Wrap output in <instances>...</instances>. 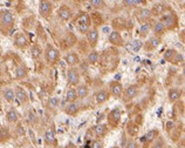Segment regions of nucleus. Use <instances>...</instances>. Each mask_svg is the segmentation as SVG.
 <instances>
[{"mask_svg":"<svg viewBox=\"0 0 185 148\" xmlns=\"http://www.w3.org/2000/svg\"><path fill=\"white\" fill-rule=\"evenodd\" d=\"M90 26V18L88 14H82L77 19V30L82 33H88Z\"/></svg>","mask_w":185,"mask_h":148,"instance_id":"obj_1","label":"nucleus"},{"mask_svg":"<svg viewBox=\"0 0 185 148\" xmlns=\"http://www.w3.org/2000/svg\"><path fill=\"white\" fill-rule=\"evenodd\" d=\"M53 10V5L49 1H46V0H42L39 4V13L41 14V17H48L52 13Z\"/></svg>","mask_w":185,"mask_h":148,"instance_id":"obj_2","label":"nucleus"},{"mask_svg":"<svg viewBox=\"0 0 185 148\" xmlns=\"http://www.w3.org/2000/svg\"><path fill=\"white\" fill-rule=\"evenodd\" d=\"M46 59L50 65H54L59 59V51L52 46H48L46 51Z\"/></svg>","mask_w":185,"mask_h":148,"instance_id":"obj_3","label":"nucleus"},{"mask_svg":"<svg viewBox=\"0 0 185 148\" xmlns=\"http://www.w3.org/2000/svg\"><path fill=\"white\" fill-rule=\"evenodd\" d=\"M67 80H68V84L75 86L78 84L80 81V74L77 72L76 68H69L68 72H67Z\"/></svg>","mask_w":185,"mask_h":148,"instance_id":"obj_4","label":"nucleus"},{"mask_svg":"<svg viewBox=\"0 0 185 148\" xmlns=\"http://www.w3.org/2000/svg\"><path fill=\"white\" fill-rule=\"evenodd\" d=\"M0 18H1V23L5 26H12L14 23V17L8 10H5L0 13Z\"/></svg>","mask_w":185,"mask_h":148,"instance_id":"obj_5","label":"nucleus"},{"mask_svg":"<svg viewBox=\"0 0 185 148\" xmlns=\"http://www.w3.org/2000/svg\"><path fill=\"white\" fill-rule=\"evenodd\" d=\"M87 39H88L89 44L92 47H95L97 41H99V32H97V30H95V28L89 30V32L87 33Z\"/></svg>","mask_w":185,"mask_h":148,"instance_id":"obj_6","label":"nucleus"},{"mask_svg":"<svg viewBox=\"0 0 185 148\" xmlns=\"http://www.w3.org/2000/svg\"><path fill=\"white\" fill-rule=\"evenodd\" d=\"M57 16H59V18L60 19H62L63 21H67V20H69L70 18H71V11L69 10V7H67V6H61L59 10H57Z\"/></svg>","mask_w":185,"mask_h":148,"instance_id":"obj_7","label":"nucleus"},{"mask_svg":"<svg viewBox=\"0 0 185 148\" xmlns=\"http://www.w3.org/2000/svg\"><path fill=\"white\" fill-rule=\"evenodd\" d=\"M160 23L165 26V28H172L174 25H176V18L173 14H166V16H163Z\"/></svg>","mask_w":185,"mask_h":148,"instance_id":"obj_8","label":"nucleus"},{"mask_svg":"<svg viewBox=\"0 0 185 148\" xmlns=\"http://www.w3.org/2000/svg\"><path fill=\"white\" fill-rule=\"evenodd\" d=\"M14 45L17 47H19V48H24V47H26L28 45V40L22 33H18L15 35V38H14Z\"/></svg>","mask_w":185,"mask_h":148,"instance_id":"obj_9","label":"nucleus"},{"mask_svg":"<svg viewBox=\"0 0 185 148\" xmlns=\"http://www.w3.org/2000/svg\"><path fill=\"white\" fill-rule=\"evenodd\" d=\"M109 99V93L106 90H101L95 94V101L97 104H103Z\"/></svg>","mask_w":185,"mask_h":148,"instance_id":"obj_10","label":"nucleus"},{"mask_svg":"<svg viewBox=\"0 0 185 148\" xmlns=\"http://www.w3.org/2000/svg\"><path fill=\"white\" fill-rule=\"evenodd\" d=\"M45 141L47 144H53L55 142V130L53 128H48L45 133Z\"/></svg>","mask_w":185,"mask_h":148,"instance_id":"obj_11","label":"nucleus"},{"mask_svg":"<svg viewBox=\"0 0 185 148\" xmlns=\"http://www.w3.org/2000/svg\"><path fill=\"white\" fill-rule=\"evenodd\" d=\"M109 41L114 45H122V37L117 31H113L109 35Z\"/></svg>","mask_w":185,"mask_h":148,"instance_id":"obj_12","label":"nucleus"},{"mask_svg":"<svg viewBox=\"0 0 185 148\" xmlns=\"http://www.w3.org/2000/svg\"><path fill=\"white\" fill-rule=\"evenodd\" d=\"M122 92H123V87H122L121 84L115 82V84L111 85V87H110V93H111V95H114L115 98H118V97H121Z\"/></svg>","mask_w":185,"mask_h":148,"instance_id":"obj_13","label":"nucleus"},{"mask_svg":"<svg viewBox=\"0 0 185 148\" xmlns=\"http://www.w3.org/2000/svg\"><path fill=\"white\" fill-rule=\"evenodd\" d=\"M150 17H151V11L148 10V8H142L141 11L137 12V19L139 21H142V23L145 21V20H148Z\"/></svg>","mask_w":185,"mask_h":148,"instance_id":"obj_14","label":"nucleus"},{"mask_svg":"<svg viewBox=\"0 0 185 148\" xmlns=\"http://www.w3.org/2000/svg\"><path fill=\"white\" fill-rule=\"evenodd\" d=\"M15 98H17V100L19 101V104H25V102H27V94H26V92H25L22 88H20V87L17 88Z\"/></svg>","mask_w":185,"mask_h":148,"instance_id":"obj_15","label":"nucleus"},{"mask_svg":"<svg viewBox=\"0 0 185 148\" xmlns=\"http://www.w3.org/2000/svg\"><path fill=\"white\" fill-rule=\"evenodd\" d=\"M66 62L69 65V66H74L78 62V56L76 53L74 52H69L67 55H66Z\"/></svg>","mask_w":185,"mask_h":148,"instance_id":"obj_16","label":"nucleus"},{"mask_svg":"<svg viewBox=\"0 0 185 148\" xmlns=\"http://www.w3.org/2000/svg\"><path fill=\"white\" fill-rule=\"evenodd\" d=\"M92 130H94L95 135H97V136H103V135L107 133L108 128H107V126H106V125L99 123V125H96V126L92 127Z\"/></svg>","mask_w":185,"mask_h":148,"instance_id":"obj_17","label":"nucleus"},{"mask_svg":"<svg viewBox=\"0 0 185 148\" xmlns=\"http://www.w3.org/2000/svg\"><path fill=\"white\" fill-rule=\"evenodd\" d=\"M180 95H181V92H180V90H178V88H172V90L169 91V100H170L171 102L177 101V100L180 98Z\"/></svg>","mask_w":185,"mask_h":148,"instance_id":"obj_18","label":"nucleus"},{"mask_svg":"<svg viewBox=\"0 0 185 148\" xmlns=\"http://www.w3.org/2000/svg\"><path fill=\"white\" fill-rule=\"evenodd\" d=\"M109 120L113 125H117L118 121L121 120V112L118 109H114L111 111V113L109 114Z\"/></svg>","mask_w":185,"mask_h":148,"instance_id":"obj_19","label":"nucleus"},{"mask_svg":"<svg viewBox=\"0 0 185 148\" xmlns=\"http://www.w3.org/2000/svg\"><path fill=\"white\" fill-rule=\"evenodd\" d=\"M26 75H27V68L25 66L21 65L19 67H17V69H15V78L17 79H24Z\"/></svg>","mask_w":185,"mask_h":148,"instance_id":"obj_20","label":"nucleus"},{"mask_svg":"<svg viewBox=\"0 0 185 148\" xmlns=\"http://www.w3.org/2000/svg\"><path fill=\"white\" fill-rule=\"evenodd\" d=\"M137 94H138V90H137L136 86H129V87L125 90V97H127L128 99H132V98H135Z\"/></svg>","mask_w":185,"mask_h":148,"instance_id":"obj_21","label":"nucleus"},{"mask_svg":"<svg viewBox=\"0 0 185 148\" xmlns=\"http://www.w3.org/2000/svg\"><path fill=\"white\" fill-rule=\"evenodd\" d=\"M76 98H77L76 90L70 88V90H68V91H67V94H66V100H67L69 104H70V102H75Z\"/></svg>","mask_w":185,"mask_h":148,"instance_id":"obj_22","label":"nucleus"},{"mask_svg":"<svg viewBox=\"0 0 185 148\" xmlns=\"http://www.w3.org/2000/svg\"><path fill=\"white\" fill-rule=\"evenodd\" d=\"M76 93H77V97L80 99H83L88 95V87L85 85H80L77 88H76Z\"/></svg>","mask_w":185,"mask_h":148,"instance_id":"obj_23","label":"nucleus"},{"mask_svg":"<svg viewBox=\"0 0 185 148\" xmlns=\"http://www.w3.org/2000/svg\"><path fill=\"white\" fill-rule=\"evenodd\" d=\"M78 111V105L76 102H70L67 107H66V113L69 114V115H74L76 114Z\"/></svg>","mask_w":185,"mask_h":148,"instance_id":"obj_24","label":"nucleus"},{"mask_svg":"<svg viewBox=\"0 0 185 148\" xmlns=\"http://www.w3.org/2000/svg\"><path fill=\"white\" fill-rule=\"evenodd\" d=\"M18 118H19V115H18L17 111L13 109V108L10 109V111L7 112V114H6V119H7L8 122H15V121L18 120Z\"/></svg>","mask_w":185,"mask_h":148,"instance_id":"obj_25","label":"nucleus"},{"mask_svg":"<svg viewBox=\"0 0 185 148\" xmlns=\"http://www.w3.org/2000/svg\"><path fill=\"white\" fill-rule=\"evenodd\" d=\"M4 98H5L8 102H12V101L14 100V98H15V93H14V91H13V90H11V88H6V90L4 91Z\"/></svg>","mask_w":185,"mask_h":148,"instance_id":"obj_26","label":"nucleus"},{"mask_svg":"<svg viewBox=\"0 0 185 148\" xmlns=\"http://www.w3.org/2000/svg\"><path fill=\"white\" fill-rule=\"evenodd\" d=\"M99 59V53L96 51H92L91 53H89L88 55V62L89 63H96Z\"/></svg>","mask_w":185,"mask_h":148,"instance_id":"obj_27","label":"nucleus"},{"mask_svg":"<svg viewBox=\"0 0 185 148\" xmlns=\"http://www.w3.org/2000/svg\"><path fill=\"white\" fill-rule=\"evenodd\" d=\"M164 31H165V26H164L160 21H158V23L155 24V26H153V32H155V33L159 34V33H163Z\"/></svg>","mask_w":185,"mask_h":148,"instance_id":"obj_28","label":"nucleus"},{"mask_svg":"<svg viewBox=\"0 0 185 148\" xmlns=\"http://www.w3.org/2000/svg\"><path fill=\"white\" fill-rule=\"evenodd\" d=\"M31 54H32V58H33V59H38V58L41 55V49H40V47L33 46V47H32V51H31Z\"/></svg>","mask_w":185,"mask_h":148,"instance_id":"obj_29","label":"nucleus"},{"mask_svg":"<svg viewBox=\"0 0 185 148\" xmlns=\"http://www.w3.org/2000/svg\"><path fill=\"white\" fill-rule=\"evenodd\" d=\"M174 55H176V51L174 49H167L165 52V54H164V59L169 60V61H172L173 58H174Z\"/></svg>","mask_w":185,"mask_h":148,"instance_id":"obj_30","label":"nucleus"},{"mask_svg":"<svg viewBox=\"0 0 185 148\" xmlns=\"http://www.w3.org/2000/svg\"><path fill=\"white\" fill-rule=\"evenodd\" d=\"M148 44H150V47H151V48H156V47L160 44V39L157 38V37H152V38L148 41Z\"/></svg>","mask_w":185,"mask_h":148,"instance_id":"obj_31","label":"nucleus"},{"mask_svg":"<svg viewBox=\"0 0 185 148\" xmlns=\"http://www.w3.org/2000/svg\"><path fill=\"white\" fill-rule=\"evenodd\" d=\"M123 4L128 7H131V6H135V5L143 4V1H141V0H125V1H123Z\"/></svg>","mask_w":185,"mask_h":148,"instance_id":"obj_32","label":"nucleus"},{"mask_svg":"<svg viewBox=\"0 0 185 148\" xmlns=\"http://www.w3.org/2000/svg\"><path fill=\"white\" fill-rule=\"evenodd\" d=\"M149 30H150V24H149V23H144V24L141 26L139 32H141L142 35H146V33L149 32Z\"/></svg>","mask_w":185,"mask_h":148,"instance_id":"obj_33","label":"nucleus"},{"mask_svg":"<svg viewBox=\"0 0 185 148\" xmlns=\"http://www.w3.org/2000/svg\"><path fill=\"white\" fill-rule=\"evenodd\" d=\"M141 47H142V42H141L139 40H134V41L131 42V49H132V51L137 52Z\"/></svg>","mask_w":185,"mask_h":148,"instance_id":"obj_34","label":"nucleus"},{"mask_svg":"<svg viewBox=\"0 0 185 148\" xmlns=\"http://www.w3.org/2000/svg\"><path fill=\"white\" fill-rule=\"evenodd\" d=\"M157 135V132L156 130H150L145 136H144V140H146V141H151V140H153V137Z\"/></svg>","mask_w":185,"mask_h":148,"instance_id":"obj_35","label":"nucleus"},{"mask_svg":"<svg viewBox=\"0 0 185 148\" xmlns=\"http://www.w3.org/2000/svg\"><path fill=\"white\" fill-rule=\"evenodd\" d=\"M90 5H91V6H94V7H103L104 1H102V0H91V1H90Z\"/></svg>","mask_w":185,"mask_h":148,"instance_id":"obj_36","label":"nucleus"},{"mask_svg":"<svg viewBox=\"0 0 185 148\" xmlns=\"http://www.w3.org/2000/svg\"><path fill=\"white\" fill-rule=\"evenodd\" d=\"M174 63H178V62H180V61H183V56L179 54V53H176V55H174V58H173V60H172Z\"/></svg>","mask_w":185,"mask_h":148,"instance_id":"obj_37","label":"nucleus"},{"mask_svg":"<svg viewBox=\"0 0 185 148\" xmlns=\"http://www.w3.org/2000/svg\"><path fill=\"white\" fill-rule=\"evenodd\" d=\"M57 102H59V101H57V98H50V99H49V106H50V107H55V106L57 105Z\"/></svg>","mask_w":185,"mask_h":148,"instance_id":"obj_38","label":"nucleus"},{"mask_svg":"<svg viewBox=\"0 0 185 148\" xmlns=\"http://www.w3.org/2000/svg\"><path fill=\"white\" fill-rule=\"evenodd\" d=\"M152 148H165V144H164L163 141H157V142L153 144Z\"/></svg>","mask_w":185,"mask_h":148,"instance_id":"obj_39","label":"nucleus"},{"mask_svg":"<svg viewBox=\"0 0 185 148\" xmlns=\"http://www.w3.org/2000/svg\"><path fill=\"white\" fill-rule=\"evenodd\" d=\"M92 148H102V142L101 141H94L92 142Z\"/></svg>","mask_w":185,"mask_h":148,"instance_id":"obj_40","label":"nucleus"},{"mask_svg":"<svg viewBox=\"0 0 185 148\" xmlns=\"http://www.w3.org/2000/svg\"><path fill=\"white\" fill-rule=\"evenodd\" d=\"M125 148H137V144H136L135 141H129V142L127 143V147H125Z\"/></svg>","mask_w":185,"mask_h":148,"instance_id":"obj_41","label":"nucleus"},{"mask_svg":"<svg viewBox=\"0 0 185 148\" xmlns=\"http://www.w3.org/2000/svg\"><path fill=\"white\" fill-rule=\"evenodd\" d=\"M183 74H184V75H185V68H184V73H183Z\"/></svg>","mask_w":185,"mask_h":148,"instance_id":"obj_42","label":"nucleus"}]
</instances>
